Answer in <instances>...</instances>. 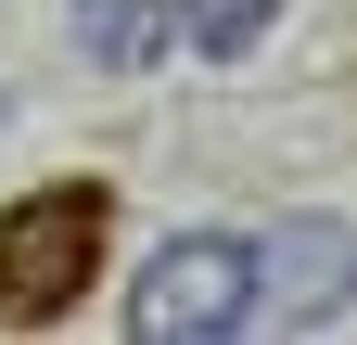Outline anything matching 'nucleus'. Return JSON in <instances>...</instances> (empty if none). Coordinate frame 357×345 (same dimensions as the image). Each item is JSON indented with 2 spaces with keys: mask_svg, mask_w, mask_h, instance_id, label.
Listing matches in <instances>:
<instances>
[{
  "mask_svg": "<svg viewBox=\"0 0 357 345\" xmlns=\"http://www.w3.org/2000/svg\"><path fill=\"white\" fill-rule=\"evenodd\" d=\"M115 269V192L102 179H52L0 205V320H64L89 281Z\"/></svg>",
  "mask_w": 357,
  "mask_h": 345,
  "instance_id": "nucleus-1",
  "label": "nucleus"
},
{
  "mask_svg": "<svg viewBox=\"0 0 357 345\" xmlns=\"http://www.w3.org/2000/svg\"><path fill=\"white\" fill-rule=\"evenodd\" d=\"M128 332H141V345L255 332V230H166L153 269L128 281Z\"/></svg>",
  "mask_w": 357,
  "mask_h": 345,
  "instance_id": "nucleus-2",
  "label": "nucleus"
},
{
  "mask_svg": "<svg viewBox=\"0 0 357 345\" xmlns=\"http://www.w3.org/2000/svg\"><path fill=\"white\" fill-rule=\"evenodd\" d=\"M357 307V218L255 230V332H332Z\"/></svg>",
  "mask_w": 357,
  "mask_h": 345,
  "instance_id": "nucleus-3",
  "label": "nucleus"
},
{
  "mask_svg": "<svg viewBox=\"0 0 357 345\" xmlns=\"http://www.w3.org/2000/svg\"><path fill=\"white\" fill-rule=\"evenodd\" d=\"M166 38H178V0H77V64H102V77L153 64Z\"/></svg>",
  "mask_w": 357,
  "mask_h": 345,
  "instance_id": "nucleus-4",
  "label": "nucleus"
},
{
  "mask_svg": "<svg viewBox=\"0 0 357 345\" xmlns=\"http://www.w3.org/2000/svg\"><path fill=\"white\" fill-rule=\"evenodd\" d=\"M268 26H281V0H178V38H192L204 64H243Z\"/></svg>",
  "mask_w": 357,
  "mask_h": 345,
  "instance_id": "nucleus-5",
  "label": "nucleus"
}]
</instances>
